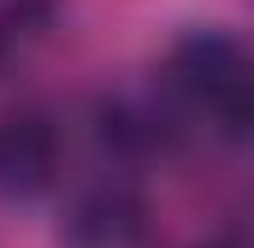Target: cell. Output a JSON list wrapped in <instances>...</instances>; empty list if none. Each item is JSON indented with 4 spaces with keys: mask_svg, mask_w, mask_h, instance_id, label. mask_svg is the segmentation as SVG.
<instances>
[{
    "mask_svg": "<svg viewBox=\"0 0 254 248\" xmlns=\"http://www.w3.org/2000/svg\"><path fill=\"white\" fill-rule=\"evenodd\" d=\"M213 248H225V243H213Z\"/></svg>",
    "mask_w": 254,
    "mask_h": 248,
    "instance_id": "obj_6",
    "label": "cell"
},
{
    "mask_svg": "<svg viewBox=\"0 0 254 248\" xmlns=\"http://www.w3.org/2000/svg\"><path fill=\"white\" fill-rule=\"evenodd\" d=\"M65 172V136L54 113L12 107L0 113V201H42Z\"/></svg>",
    "mask_w": 254,
    "mask_h": 248,
    "instance_id": "obj_2",
    "label": "cell"
},
{
    "mask_svg": "<svg viewBox=\"0 0 254 248\" xmlns=\"http://www.w3.org/2000/svg\"><path fill=\"white\" fill-rule=\"evenodd\" d=\"M12 36H18V30H12V24L0 18V60H6V48H12Z\"/></svg>",
    "mask_w": 254,
    "mask_h": 248,
    "instance_id": "obj_5",
    "label": "cell"
},
{
    "mask_svg": "<svg viewBox=\"0 0 254 248\" xmlns=\"http://www.w3.org/2000/svg\"><path fill=\"white\" fill-rule=\"evenodd\" d=\"M148 231V207L130 178H101L77 195L71 219H65V243L71 248H136Z\"/></svg>",
    "mask_w": 254,
    "mask_h": 248,
    "instance_id": "obj_3",
    "label": "cell"
},
{
    "mask_svg": "<svg viewBox=\"0 0 254 248\" xmlns=\"http://www.w3.org/2000/svg\"><path fill=\"white\" fill-rule=\"evenodd\" d=\"M160 95L190 124H207L213 136L237 142L254 119L249 48L231 30H190V36H178L166 65H160Z\"/></svg>",
    "mask_w": 254,
    "mask_h": 248,
    "instance_id": "obj_1",
    "label": "cell"
},
{
    "mask_svg": "<svg viewBox=\"0 0 254 248\" xmlns=\"http://www.w3.org/2000/svg\"><path fill=\"white\" fill-rule=\"evenodd\" d=\"M48 12V0H0V18L12 24V30H24L30 18H42Z\"/></svg>",
    "mask_w": 254,
    "mask_h": 248,
    "instance_id": "obj_4",
    "label": "cell"
}]
</instances>
